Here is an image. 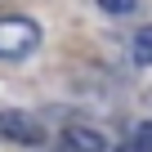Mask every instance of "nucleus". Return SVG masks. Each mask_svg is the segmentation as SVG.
Instances as JSON below:
<instances>
[{"instance_id": "6", "label": "nucleus", "mask_w": 152, "mask_h": 152, "mask_svg": "<svg viewBox=\"0 0 152 152\" xmlns=\"http://www.w3.org/2000/svg\"><path fill=\"white\" fill-rule=\"evenodd\" d=\"M99 9L112 14V18H121V14H134L139 9V0H99Z\"/></svg>"}, {"instance_id": "2", "label": "nucleus", "mask_w": 152, "mask_h": 152, "mask_svg": "<svg viewBox=\"0 0 152 152\" xmlns=\"http://www.w3.org/2000/svg\"><path fill=\"white\" fill-rule=\"evenodd\" d=\"M0 139H9V143H18V148H40V143H45V125H40L31 112L9 107V112H0Z\"/></svg>"}, {"instance_id": "3", "label": "nucleus", "mask_w": 152, "mask_h": 152, "mask_svg": "<svg viewBox=\"0 0 152 152\" xmlns=\"http://www.w3.org/2000/svg\"><path fill=\"white\" fill-rule=\"evenodd\" d=\"M63 139H67L72 152H112V139H107L103 130L85 125V121H72V125L63 130Z\"/></svg>"}, {"instance_id": "4", "label": "nucleus", "mask_w": 152, "mask_h": 152, "mask_svg": "<svg viewBox=\"0 0 152 152\" xmlns=\"http://www.w3.org/2000/svg\"><path fill=\"white\" fill-rule=\"evenodd\" d=\"M130 54H134V67H152V23L134 31V40H130Z\"/></svg>"}, {"instance_id": "5", "label": "nucleus", "mask_w": 152, "mask_h": 152, "mask_svg": "<svg viewBox=\"0 0 152 152\" xmlns=\"http://www.w3.org/2000/svg\"><path fill=\"white\" fill-rule=\"evenodd\" d=\"M130 152H152V121H134V130H130Z\"/></svg>"}, {"instance_id": "1", "label": "nucleus", "mask_w": 152, "mask_h": 152, "mask_svg": "<svg viewBox=\"0 0 152 152\" xmlns=\"http://www.w3.org/2000/svg\"><path fill=\"white\" fill-rule=\"evenodd\" d=\"M36 49H40V23L36 18L0 14V58H5V63H18V58H31Z\"/></svg>"}]
</instances>
